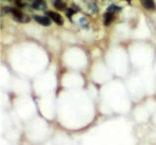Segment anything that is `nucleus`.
<instances>
[{
	"label": "nucleus",
	"instance_id": "39448f33",
	"mask_svg": "<svg viewBox=\"0 0 156 145\" xmlns=\"http://www.w3.org/2000/svg\"><path fill=\"white\" fill-rule=\"evenodd\" d=\"M141 4L147 10L152 11L154 10L156 8L155 3L154 2V0H141Z\"/></svg>",
	"mask_w": 156,
	"mask_h": 145
},
{
	"label": "nucleus",
	"instance_id": "7ed1b4c3",
	"mask_svg": "<svg viewBox=\"0 0 156 145\" xmlns=\"http://www.w3.org/2000/svg\"><path fill=\"white\" fill-rule=\"evenodd\" d=\"M31 7L36 10L44 11L47 9V4L45 0H34L31 4Z\"/></svg>",
	"mask_w": 156,
	"mask_h": 145
},
{
	"label": "nucleus",
	"instance_id": "423d86ee",
	"mask_svg": "<svg viewBox=\"0 0 156 145\" xmlns=\"http://www.w3.org/2000/svg\"><path fill=\"white\" fill-rule=\"evenodd\" d=\"M52 4L57 10L63 11L66 8V4L63 1V0H51Z\"/></svg>",
	"mask_w": 156,
	"mask_h": 145
},
{
	"label": "nucleus",
	"instance_id": "9b49d317",
	"mask_svg": "<svg viewBox=\"0 0 156 145\" xmlns=\"http://www.w3.org/2000/svg\"><path fill=\"white\" fill-rule=\"evenodd\" d=\"M29 1H31V0H29Z\"/></svg>",
	"mask_w": 156,
	"mask_h": 145
},
{
	"label": "nucleus",
	"instance_id": "6e6552de",
	"mask_svg": "<svg viewBox=\"0 0 156 145\" xmlns=\"http://www.w3.org/2000/svg\"><path fill=\"white\" fill-rule=\"evenodd\" d=\"M121 9L119 7V6H117V5H115V4H111V5H109V7L107 8V11L108 12H112V13H117V12L121 11Z\"/></svg>",
	"mask_w": 156,
	"mask_h": 145
},
{
	"label": "nucleus",
	"instance_id": "f257e3e1",
	"mask_svg": "<svg viewBox=\"0 0 156 145\" xmlns=\"http://www.w3.org/2000/svg\"><path fill=\"white\" fill-rule=\"evenodd\" d=\"M10 14L13 16V19L17 22H20V23H28L31 20L30 17L27 15L24 14L23 12L20 11L18 9L11 8Z\"/></svg>",
	"mask_w": 156,
	"mask_h": 145
},
{
	"label": "nucleus",
	"instance_id": "9d476101",
	"mask_svg": "<svg viewBox=\"0 0 156 145\" xmlns=\"http://www.w3.org/2000/svg\"><path fill=\"white\" fill-rule=\"evenodd\" d=\"M75 13H76V12H75L72 9H68L66 11V16L67 17H69L70 20H71V16H73Z\"/></svg>",
	"mask_w": 156,
	"mask_h": 145
},
{
	"label": "nucleus",
	"instance_id": "f03ea898",
	"mask_svg": "<svg viewBox=\"0 0 156 145\" xmlns=\"http://www.w3.org/2000/svg\"><path fill=\"white\" fill-rule=\"evenodd\" d=\"M45 14H46V16H48L53 21H55V23L58 25V26H62L64 24L63 17L58 13H56V12L54 11H47Z\"/></svg>",
	"mask_w": 156,
	"mask_h": 145
},
{
	"label": "nucleus",
	"instance_id": "0eeeda50",
	"mask_svg": "<svg viewBox=\"0 0 156 145\" xmlns=\"http://www.w3.org/2000/svg\"><path fill=\"white\" fill-rule=\"evenodd\" d=\"M115 19V14L112 12H106L104 16V24L106 27H109L110 24L113 22Z\"/></svg>",
	"mask_w": 156,
	"mask_h": 145
},
{
	"label": "nucleus",
	"instance_id": "1a4fd4ad",
	"mask_svg": "<svg viewBox=\"0 0 156 145\" xmlns=\"http://www.w3.org/2000/svg\"><path fill=\"white\" fill-rule=\"evenodd\" d=\"M14 1L16 3V6H18L20 8H23V7H25V5H26V4L23 2V0H14Z\"/></svg>",
	"mask_w": 156,
	"mask_h": 145
},
{
	"label": "nucleus",
	"instance_id": "20e7f679",
	"mask_svg": "<svg viewBox=\"0 0 156 145\" xmlns=\"http://www.w3.org/2000/svg\"><path fill=\"white\" fill-rule=\"evenodd\" d=\"M33 19L36 22H37L43 27H49L51 25V20L48 16H34Z\"/></svg>",
	"mask_w": 156,
	"mask_h": 145
}]
</instances>
